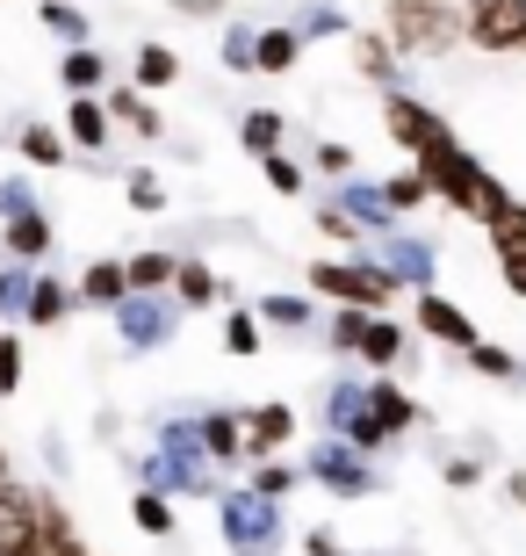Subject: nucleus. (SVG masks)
Instances as JSON below:
<instances>
[{
	"label": "nucleus",
	"mask_w": 526,
	"mask_h": 556,
	"mask_svg": "<svg viewBox=\"0 0 526 556\" xmlns=\"http://www.w3.org/2000/svg\"><path fill=\"white\" fill-rule=\"evenodd\" d=\"M462 362H469V369H476V376H490V383H526L519 354H512V348H498V340H476V348H469Z\"/></svg>",
	"instance_id": "42"
},
{
	"label": "nucleus",
	"mask_w": 526,
	"mask_h": 556,
	"mask_svg": "<svg viewBox=\"0 0 526 556\" xmlns=\"http://www.w3.org/2000/svg\"><path fill=\"white\" fill-rule=\"evenodd\" d=\"M253 43H260V22H245V15L223 22V29H217V59H223V73L253 80Z\"/></svg>",
	"instance_id": "36"
},
{
	"label": "nucleus",
	"mask_w": 526,
	"mask_h": 556,
	"mask_svg": "<svg viewBox=\"0 0 526 556\" xmlns=\"http://www.w3.org/2000/svg\"><path fill=\"white\" fill-rule=\"evenodd\" d=\"M245 484H253V492H260V498H288V492H296V484H310V477H304V463H282V455H260Z\"/></svg>",
	"instance_id": "40"
},
{
	"label": "nucleus",
	"mask_w": 526,
	"mask_h": 556,
	"mask_svg": "<svg viewBox=\"0 0 526 556\" xmlns=\"http://www.w3.org/2000/svg\"><path fill=\"white\" fill-rule=\"evenodd\" d=\"M310 166H318L324 181H346V174H354V152H346V144H332V138H324V144H310Z\"/></svg>",
	"instance_id": "50"
},
{
	"label": "nucleus",
	"mask_w": 526,
	"mask_h": 556,
	"mask_svg": "<svg viewBox=\"0 0 526 556\" xmlns=\"http://www.w3.org/2000/svg\"><path fill=\"white\" fill-rule=\"evenodd\" d=\"M383 130H389V144H397V152H405L411 166L454 144V124H447V116H440L433 102L405 94V87H383Z\"/></svg>",
	"instance_id": "8"
},
{
	"label": "nucleus",
	"mask_w": 526,
	"mask_h": 556,
	"mask_svg": "<svg viewBox=\"0 0 526 556\" xmlns=\"http://www.w3.org/2000/svg\"><path fill=\"white\" fill-rule=\"evenodd\" d=\"M383 195H389L397 217H411V210L433 203V181H425V166H405V174H389V181H383Z\"/></svg>",
	"instance_id": "44"
},
{
	"label": "nucleus",
	"mask_w": 526,
	"mask_h": 556,
	"mask_svg": "<svg viewBox=\"0 0 526 556\" xmlns=\"http://www.w3.org/2000/svg\"><path fill=\"white\" fill-rule=\"evenodd\" d=\"M253 311H260L267 332H310L318 326V296H310V289H267Z\"/></svg>",
	"instance_id": "30"
},
{
	"label": "nucleus",
	"mask_w": 526,
	"mask_h": 556,
	"mask_svg": "<svg viewBox=\"0 0 526 556\" xmlns=\"http://www.w3.org/2000/svg\"><path fill=\"white\" fill-rule=\"evenodd\" d=\"M166 8H174L181 22H217L223 8H231V0H166Z\"/></svg>",
	"instance_id": "52"
},
{
	"label": "nucleus",
	"mask_w": 526,
	"mask_h": 556,
	"mask_svg": "<svg viewBox=\"0 0 526 556\" xmlns=\"http://www.w3.org/2000/svg\"><path fill=\"white\" fill-rule=\"evenodd\" d=\"M108 80H123V73H116V59H108L102 43H73V51L59 59L65 94H108Z\"/></svg>",
	"instance_id": "21"
},
{
	"label": "nucleus",
	"mask_w": 526,
	"mask_h": 556,
	"mask_svg": "<svg viewBox=\"0 0 526 556\" xmlns=\"http://www.w3.org/2000/svg\"><path fill=\"white\" fill-rule=\"evenodd\" d=\"M123 268H130V289H138V296H159V289H174V268H181V253L144 247V253H123Z\"/></svg>",
	"instance_id": "35"
},
{
	"label": "nucleus",
	"mask_w": 526,
	"mask_h": 556,
	"mask_svg": "<svg viewBox=\"0 0 526 556\" xmlns=\"http://www.w3.org/2000/svg\"><path fill=\"white\" fill-rule=\"evenodd\" d=\"M304 59V29L296 22H260V43H253V80H282Z\"/></svg>",
	"instance_id": "22"
},
{
	"label": "nucleus",
	"mask_w": 526,
	"mask_h": 556,
	"mask_svg": "<svg viewBox=\"0 0 526 556\" xmlns=\"http://www.w3.org/2000/svg\"><path fill=\"white\" fill-rule=\"evenodd\" d=\"M440 477H447V492H476V484H484V463H476V455H447Z\"/></svg>",
	"instance_id": "51"
},
{
	"label": "nucleus",
	"mask_w": 526,
	"mask_h": 556,
	"mask_svg": "<svg viewBox=\"0 0 526 556\" xmlns=\"http://www.w3.org/2000/svg\"><path fill=\"white\" fill-rule=\"evenodd\" d=\"M304 556H346V542L332 528H304Z\"/></svg>",
	"instance_id": "53"
},
{
	"label": "nucleus",
	"mask_w": 526,
	"mask_h": 556,
	"mask_svg": "<svg viewBox=\"0 0 526 556\" xmlns=\"http://www.w3.org/2000/svg\"><path fill=\"white\" fill-rule=\"evenodd\" d=\"M73 311H80L73 282H59L51 268H37V282H29V311H22V326H29V332H51V326H65Z\"/></svg>",
	"instance_id": "25"
},
{
	"label": "nucleus",
	"mask_w": 526,
	"mask_h": 556,
	"mask_svg": "<svg viewBox=\"0 0 526 556\" xmlns=\"http://www.w3.org/2000/svg\"><path fill=\"white\" fill-rule=\"evenodd\" d=\"M51 247H59L51 210H29V217H8V225H0V253H8V261H29V268H43V261H51Z\"/></svg>",
	"instance_id": "19"
},
{
	"label": "nucleus",
	"mask_w": 526,
	"mask_h": 556,
	"mask_svg": "<svg viewBox=\"0 0 526 556\" xmlns=\"http://www.w3.org/2000/svg\"><path fill=\"white\" fill-rule=\"evenodd\" d=\"M130 520H138V535H181V514H174V498L166 492H152V484H138L130 492Z\"/></svg>",
	"instance_id": "38"
},
{
	"label": "nucleus",
	"mask_w": 526,
	"mask_h": 556,
	"mask_svg": "<svg viewBox=\"0 0 526 556\" xmlns=\"http://www.w3.org/2000/svg\"><path fill=\"white\" fill-rule=\"evenodd\" d=\"M375 29L397 43V59H447L454 43H469L462 0H383Z\"/></svg>",
	"instance_id": "3"
},
{
	"label": "nucleus",
	"mask_w": 526,
	"mask_h": 556,
	"mask_svg": "<svg viewBox=\"0 0 526 556\" xmlns=\"http://www.w3.org/2000/svg\"><path fill=\"white\" fill-rule=\"evenodd\" d=\"M15 152H22L29 166H43V174H59V166L80 160V152L65 144V130H59V124H15Z\"/></svg>",
	"instance_id": "32"
},
{
	"label": "nucleus",
	"mask_w": 526,
	"mask_h": 556,
	"mask_svg": "<svg viewBox=\"0 0 526 556\" xmlns=\"http://www.w3.org/2000/svg\"><path fill=\"white\" fill-rule=\"evenodd\" d=\"M0 484H15V455H8V441H0Z\"/></svg>",
	"instance_id": "54"
},
{
	"label": "nucleus",
	"mask_w": 526,
	"mask_h": 556,
	"mask_svg": "<svg viewBox=\"0 0 526 556\" xmlns=\"http://www.w3.org/2000/svg\"><path fill=\"white\" fill-rule=\"evenodd\" d=\"M469 15V43L490 51V59H512L526 51V0H462Z\"/></svg>",
	"instance_id": "9"
},
{
	"label": "nucleus",
	"mask_w": 526,
	"mask_h": 556,
	"mask_svg": "<svg viewBox=\"0 0 526 556\" xmlns=\"http://www.w3.org/2000/svg\"><path fill=\"white\" fill-rule=\"evenodd\" d=\"M296 427H304V419H296V405H288V397H267V405H253V413H245V463L282 455L288 441H296Z\"/></svg>",
	"instance_id": "15"
},
{
	"label": "nucleus",
	"mask_w": 526,
	"mask_h": 556,
	"mask_svg": "<svg viewBox=\"0 0 526 556\" xmlns=\"http://www.w3.org/2000/svg\"><path fill=\"white\" fill-rule=\"evenodd\" d=\"M310 217H318V231L332 239V247H346V253H361V247H368V231L354 225V217H346V210L332 203V195H318V210H310Z\"/></svg>",
	"instance_id": "46"
},
{
	"label": "nucleus",
	"mask_w": 526,
	"mask_h": 556,
	"mask_svg": "<svg viewBox=\"0 0 526 556\" xmlns=\"http://www.w3.org/2000/svg\"><path fill=\"white\" fill-rule=\"evenodd\" d=\"M346 43H354V73H361L368 87H397V80H405V73H397L405 59H397V43H389L383 29H354Z\"/></svg>",
	"instance_id": "29"
},
{
	"label": "nucleus",
	"mask_w": 526,
	"mask_h": 556,
	"mask_svg": "<svg viewBox=\"0 0 526 556\" xmlns=\"http://www.w3.org/2000/svg\"><path fill=\"white\" fill-rule=\"evenodd\" d=\"M419 166H425V181H433V203H447L454 217H469V225H490V217L512 203V188L498 181L462 138L447 144V152H433V160H419Z\"/></svg>",
	"instance_id": "2"
},
{
	"label": "nucleus",
	"mask_w": 526,
	"mask_h": 556,
	"mask_svg": "<svg viewBox=\"0 0 526 556\" xmlns=\"http://www.w3.org/2000/svg\"><path fill=\"white\" fill-rule=\"evenodd\" d=\"M260 181L274 188V195H304L310 174H304V160H288V152H267V160H260Z\"/></svg>",
	"instance_id": "47"
},
{
	"label": "nucleus",
	"mask_w": 526,
	"mask_h": 556,
	"mask_svg": "<svg viewBox=\"0 0 526 556\" xmlns=\"http://www.w3.org/2000/svg\"><path fill=\"white\" fill-rule=\"evenodd\" d=\"M217 340H223V354H231V362H260V354H267L260 311H253V304H231V311H223V326H217Z\"/></svg>",
	"instance_id": "33"
},
{
	"label": "nucleus",
	"mask_w": 526,
	"mask_h": 556,
	"mask_svg": "<svg viewBox=\"0 0 526 556\" xmlns=\"http://www.w3.org/2000/svg\"><path fill=\"white\" fill-rule=\"evenodd\" d=\"M296 29H304V43H324V37H354V15H346L339 0H310L304 15H296Z\"/></svg>",
	"instance_id": "41"
},
{
	"label": "nucleus",
	"mask_w": 526,
	"mask_h": 556,
	"mask_svg": "<svg viewBox=\"0 0 526 556\" xmlns=\"http://www.w3.org/2000/svg\"><path fill=\"white\" fill-rule=\"evenodd\" d=\"M130 477L166 498H217L223 492V470L209 463L195 419H152V448L130 455Z\"/></svg>",
	"instance_id": "1"
},
{
	"label": "nucleus",
	"mask_w": 526,
	"mask_h": 556,
	"mask_svg": "<svg viewBox=\"0 0 526 556\" xmlns=\"http://www.w3.org/2000/svg\"><path fill=\"white\" fill-rule=\"evenodd\" d=\"M304 477H310V484H324L332 498H375L389 484V477L375 470V455H361L346 433H318V441H310Z\"/></svg>",
	"instance_id": "7"
},
{
	"label": "nucleus",
	"mask_w": 526,
	"mask_h": 556,
	"mask_svg": "<svg viewBox=\"0 0 526 556\" xmlns=\"http://www.w3.org/2000/svg\"><path fill=\"white\" fill-rule=\"evenodd\" d=\"M288 498H260L253 484H223L217 492V528L231 556H282L288 542Z\"/></svg>",
	"instance_id": "4"
},
{
	"label": "nucleus",
	"mask_w": 526,
	"mask_h": 556,
	"mask_svg": "<svg viewBox=\"0 0 526 556\" xmlns=\"http://www.w3.org/2000/svg\"><path fill=\"white\" fill-rule=\"evenodd\" d=\"M108 116H116V130H130L138 144H166V116H159V102L144 94V87H130V80H108Z\"/></svg>",
	"instance_id": "16"
},
{
	"label": "nucleus",
	"mask_w": 526,
	"mask_h": 556,
	"mask_svg": "<svg viewBox=\"0 0 526 556\" xmlns=\"http://www.w3.org/2000/svg\"><path fill=\"white\" fill-rule=\"evenodd\" d=\"M37 528H43V549L51 556H94L80 535V520H73V506L59 492H43V484H37Z\"/></svg>",
	"instance_id": "26"
},
{
	"label": "nucleus",
	"mask_w": 526,
	"mask_h": 556,
	"mask_svg": "<svg viewBox=\"0 0 526 556\" xmlns=\"http://www.w3.org/2000/svg\"><path fill=\"white\" fill-rule=\"evenodd\" d=\"M304 289L318 296V304H361V311H389L397 296H405V282L389 268H375L368 253H324V261H310L304 268Z\"/></svg>",
	"instance_id": "5"
},
{
	"label": "nucleus",
	"mask_w": 526,
	"mask_h": 556,
	"mask_svg": "<svg viewBox=\"0 0 526 556\" xmlns=\"http://www.w3.org/2000/svg\"><path fill=\"white\" fill-rule=\"evenodd\" d=\"M22 391V332L8 326L0 332V397H15Z\"/></svg>",
	"instance_id": "49"
},
{
	"label": "nucleus",
	"mask_w": 526,
	"mask_h": 556,
	"mask_svg": "<svg viewBox=\"0 0 526 556\" xmlns=\"http://www.w3.org/2000/svg\"><path fill=\"white\" fill-rule=\"evenodd\" d=\"M361 413H368V376L361 369H339L332 383H324V397H318V427L324 433H346Z\"/></svg>",
	"instance_id": "23"
},
{
	"label": "nucleus",
	"mask_w": 526,
	"mask_h": 556,
	"mask_svg": "<svg viewBox=\"0 0 526 556\" xmlns=\"http://www.w3.org/2000/svg\"><path fill=\"white\" fill-rule=\"evenodd\" d=\"M0 556H51L37 528V484H0Z\"/></svg>",
	"instance_id": "11"
},
{
	"label": "nucleus",
	"mask_w": 526,
	"mask_h": 556,
	"mask_svg": "<svg viewBox=\"0 0 526 556\" xmlns=\"http://www.w3.org/2000/svg\"><path fill=\"white\" fill-rule=\"evenodd\" d=\"M195 433H203V448H209L217 470H239V463H245V413L209 405V413H195Z\"/></svg>",
	"instance_id": "20"
},
{
	"label": "nucleus",
	"mask_w": 526,
	"mask_h": 556,
	"mask_svg": "<svg viewBox=\"0 0 526 556\" xmlns=\"http://www.w3.org/2000/svg\"><path fill=\"white\" fill-rule=\"evenodd\" d=\"M361 253L375 268H389L405 289H433V275H440V253H433V239H419V231H383V239H368Z\"/></svg>",
	"instance_id": "10"
},
{
	"label": "nucleus",
	"mask_w": 526,
	"mask_h": 556,
	"mask_svg": "<svg viewBox=\"0 0 526 556\" xmlns=\"http://www.w3.org/2000/svg\"><path fill=\"white\" fill-rule=\"evenodd\" d=\"M59 130H65V144H73L80 160H102V152H108V138H116V116H108V102H102V94H65Z\"/></svg>",
	"instance_id": "13"
},
{
	"label": "nucleus",
	"mask_w": 526,
	"mask_h": 556,
	"mask_svg": "<svg viewBox=\"0 0 526 556\" xmlns=\"http://www.w3.org/2000/svg\"><path fill=\"white\" fill-rule=\"evenodd\" d=\"M37 22H43V37L51 43H94V15H87L80 0H37Z\"/></svg>",
	"instance_id": "34"
},
{
	"label": "nucleus",
	"mask_w": 526,
	"mask_h": 556,
	"mask_svg": "<svg viewBox=\"0 0 526 556\" xmlns=\"http://www.w3.org/2000/svg\"><path fill=\"white\" fill-rule=\"evenodd\" d=\"M73 296H80V311H116L123 296H130V268H123V253H94L80 268V282H73Z\"/></svg>",
	"instance_id": "18"
},
{
	"label": "nucleus",
	"mask_w": 526,
	"mask_h": 556,
	"mask_svg": "<svg viewBox=\"0 0 526 556\" xmlns=\"http://www.w3.org/2000/svg\"><path fill=\"white\" fill-rule=\"evenodd\" d=\"M217 296H231V282L209 268L203 253H181V268H174V304L181 311H209Z\"/></svg>",
	"instance_id": "28"
},
{
	"label": "nucleus",
	"mask_w": 526,
	"mask_h": 556,
	"mask_svg": "<svg viewBox=\"0 0 526 556\" xmlns=\"http://www.w3.org/2000/svg\"><path fill=\"white\" fill-rule=\"evenodd\" d=\"M419 332L425 340H440V348H454V354H469L484 332H476V318H469L454 296H440V289H419Z\"/></svg>",
	"instance_id": "14"
},
{
	"label": "nucleus",
	"mask_w": 526,
	"mask_h": 556,
	"mask_svg": "<svg viewBox=\"0 0 526 556\" xmlns=\"http://www.w3.org/2000/svg\"><path fill=\"white\" fill-rule=\"evenodd\" d=\"M368 318H375V311H361V304H332V318H324V348L339 354V362H354V354H361Z\"/></svg>",
	"instance_id": "39"
},
{
	"label": "nucleus",
	"mask_w": 526,
	"mask_h": 556,
	"mask_svg": "<svg viewBox=\"0 0 526 556\" xmlns=\"http://www.w3.org/2000/svg\"><path fill=\"white\" fill-rule=\"evenodd\" d=\"M484 239H490V261H498L505 289H512V296H526V203H519V195H512V203L484 225Z\"/></svg>",
	"instance_id": "12"
},
{
	"label": "nucleus",
	"mask_w": 526,
	"mask_h": 556,
	"mask_svg": "<svg viewBox=\"0 0 526 556\" xmlns=\"http://www.w3.org/2000/svg\"><path fill=\"white\" fill-rule=\"evenodd\" d=\"M332 203L354 217V225L368 231V239H383V231H397V210H389L383 181H361V174H346V181H332Z\"/></svg>",
	"instance_id": "17"
},
{
	"label": "nucleus",
	"mask_w": 526,
	"mask_h": 556,
	"mask_svg": "<svg viewBox=\"0 0 526 556\" xmlns=\"http://www.w3.org/2000/svg\"><path fill=\"white\" fill-rule=\"evenodd\" d=\"M29 282H37V268L0 253V318H15V326H22V311H29Z\"/></svg>",
	"instance_id": "43"
},
{
	"label": "nucleus",
	"mask_w": 526,
	"mask_h": 556,
	"mask_svg": "<svg viewBox=\"0 0 526 556\" xmlns=\"http://www.w3.org/2000/svg\"><path fill=\"white\" fill-rule=\"evenodd\" d=\"M123 203L138 210V217H159L166 210V181L152 174V166H130V174H123Z\"/></svg>",
	"instance_id": "45"
},
{
	"label": "nucleus",
	"mask_w": 526,
	"mask_h": 556,
	"mask_svg": "<svg viewBox=\"0 0 526 556\" xmlns=\"http://www.w3.org/2000/svg\"><path fill=\"white\" fill-rule=\"evenodd\" d=\"M282 138H288V116H282V109H245V116H239V144L253 152V160L282 152Z\"/></svg>",
	"instance_id": "37"
},
{
	"label": "nucleus",
	"mask_w": 526,
	"mask_h": 556,
	"mask_svg": "<svg viewBox=\"0 0 526 556\" xmlns=\"http://www.w3.org/2000/svg\"><path fill=\"white\" fill-rule=\"evenodd\" d=\"M368 413L389 427V441H405V433L425 419V413H419V397H411L397 376H368Z\"/></svg>",
	"instance_id": "27"
},
{
	"label": "nucleus",
	"mask_w": 526,
	"mask_h": 556,
	"mask_svg": "<svg viewBox=\"0 0 526 556\" xmlns=\"http://www.w3.org/2000/svg\"><path fill=\"white\" fill-rule=\"evenodd\" d=\"M29 210H43L37 181H29V174H0V225H8V217H29Z\"/></svg>",
	"instance_id": "48"
},
{
	"label": "nucleus",
	"mask_w": 526,
	"mask_h": 556,
	"mask_svg": "<svg viewBox=\"0 0 526 556\" xmlns=\"http://www.w3.org/2000/svg\"><path fill=\"white\" fill-rule=\"evenodd\" d=\"M108 326H116V348L123 354H166L174 340H181V326H188V311L174 304V289H159V296H123L116 311H108Z\"/></svg>",
	"instance_id": "6"
},
{
	"label": "nucleus",
	"mask_w": 526,
	"mask_h": 556,
	"mask_svg": "<svg viewBox=\"0 0 526 556\" xmlns=\"http://www.w3.org/2000/svg\"><path fill=\"white\" fill-rule=\"evenodd\" d=\"M405 354H411V332L397 326L389 311H375V318H368V332H361V354H354V362H361L368 376H389Z\"/></svg>",
	"instance_id": "24"
},
{
	"label": "nucleus",
	"mask_w": 526,
	"mask_h": 556,
	"mask_svg": "<svg viewBox=\"0 0 526 556\" xmlns=\"http://www.w3.org/2000/svg\"><path fill=\"white\" fill-rule=\"evenodd\" d=\"M123 80L130 87H144V94H166V87L181 80V51H174V43H138V51H130V73H123Z\"/></svg>",
	"instance_id": "31"
}]
</instances>
